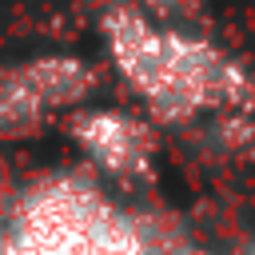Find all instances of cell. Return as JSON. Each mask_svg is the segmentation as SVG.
Instances as JSON below:
<instances>
[{"label": "cell", "instance_id": "obj_1", "mask_svg": "<svg viewBox=\"0 0 255 255\" xmlns=\"http://www.w3.org/2000/svg\"><path fill=\"white\" fill-rule=\"evenodd\" d=\"M100 40L112 72L155 128L247 112V68L207 36L155 24L135 0H116L100 12Z\"/></svg>", "mask_w": 255, "mask_h": 255}, {"label": "cell", "instance_id": "obj_2", "mask_svg": "<svg viewBox=\"0 0 255 255\" xmlns=\"http://www.w3.org/2000/svg\"><path fill=\"white\" fill-rule=\"evenodd\" d=\"M116 211L96 171H44L12 195L0 223V255H88Z\"/></svg>", "mask_w": 255, "mask_h": 255}, {"label": "cell", "instance_id": "obj_3", "mask_svg": "<svg viewBox=\"0 0 255 255\" xmlns=\"http://www.w3.org/2000/svg\"><path fill=\"white\" fill-rule=\"evenodd\" d=\"M96 68L76 52H36L0 68V139H32L48 120L72 116L96 96Z\"/></svg>", "mask_w": 255, "mask_h": 255}, {"label": "cell", "instance_id": "obj_4", "mask_svg": "<svg viewBox=\"0 0 255 255\" xmlns=\"http://www.w3.org/2000/svg\"><path fill=\"white\" fill-rule=\"evenodd\" d=\"M68 139L88 159V171L108 179H143L155 167L159 155V131L147 116H135L128 108L88 104L64 120Z\"/></svg>", "mask_w": 255, "mask_h": 255}, {"label": "cell", "instance_id": "obj_5", "mask_svg": "<svg viewBox=\"0 0 255 255\" xmlns=\"http://www.w3.org/2000/svg\"><path fill=\"white\" fill-rule=\"evenodd\" d=\"M139 8H155V12H171V8H183V4H191V0H135Z\"/></svg>", "mask_w": 255, "mask_h": 255}, {"label": "cell", "instance_id": "obj_6", "mask_svg": "<svg viewBox=\"0 0 255 255\" xmlns=\"http://www.w3.org/2000/svg\"><path fill=\"white\" fill-rule=\"evenodd\" d=\"M8 203H12V199L4 195V183H0V223H4V215H8Z\"/></svg>", "mask_w": 255, "mask_h": 255}, {"label": "cell", "instance_id": "obj_7", "mask_svg": "<svg viewBox=\"0 0 255 255\" xmlns=\"http://www.w3.org/2000/svg\"><path fill=\"white\" fill-rule=\"evenodd\" d=\"M179 255H211V251H199V247H183Z\"/></svg>", "mask_w": 255, "mask_h": 255}, {"label": "cell", "instance_id": "obj_8", "mask_svg": "<svg viewBox=\"0 0 255 255\" xmlns=\"http://www.w3.org/2000/svg\"><path fill=\"white\" fill-rule=\"evenodd\" d=\"M243 255H255V243H251V247H247V251H243Z\"/></svg>", "mask_w": 255, "mask_h": 255}]
</instances>
